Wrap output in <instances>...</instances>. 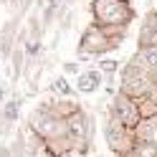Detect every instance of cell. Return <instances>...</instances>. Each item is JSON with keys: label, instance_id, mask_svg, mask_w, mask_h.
<instances>
[{"label": "cell", "instance_id": "obj_1", "mask_svg": "<svg viewBox=\"0 0 157 157\" xmlns=\"http://www.w3.org/2000/svg\"><path fill=\"white\" fill-rule=\"evenodd\" d=\"M94 15L101 25H112V23H127L134 13L122 0H94Z\"/></svg>", "mask_w": 157, "mask_h": 157}, {"label": "cell", "instance_id": "obj_2", "mask_svg": "<svg viewBox=\"0 0 157 157\" xmlns=\"http://www.w3.org/2000/svg\"><path fill=\"white\" fill-rule=\"evenodd\" d=\"M129 127H124L119 117H109V122L104 124V134H106V142H109V147L117 152V155H122L127 150H132V144H129Z\"/></svg>", "mask_w": 157, "mask_h": 157}, {"label": "cell", "instance_id": "obj_3", "mask_svg": "<svg viewBox=\"0 0 157 157\" xmlns=\"http://www.w3.org/2000/svg\"><path fill=\"white\" fill-rule=\"evenodd\" d=\"M150 86H152V84H150V78H147V74H144L142 66H137V63H129V66H127L124 84H122L124 94L140 96V94H147V91H150Z\"/></svg>", "mask_w": 157, "mask_h": 157}, {"label": "cell", "instance_id": "obj_4", "mask_svg": "<svg viewBox=\"0 0 157 157\" xmlns=\"http://www.w3.org/2000/svg\"><path fill=\"white\" fill-rule=\"evenodd\" d=\"M114 117H119L124 127H129V129H137L140 127V109H137V104L132 101L129 94H119L114 101Z\"/></svg>", "mask_w": 157, "mask_h": 157}, {"label": "cell", "instance_id": "obj_5", "mask_svg": "<svg viewBox=\"0 0 157 157\" xmlns=\"http://www.w3.org/2000/svg\"><path fill=\"white\" fill-rule=\"evenodd\" d=\"M101 84V71H81L76 78V89L81 94H94Z\"/></svg>", "mask_w": 157, "mask_h": 157}, {"label": "cell", "instance_id": "obj_6", "mask_svg": "<svg viewBox=\"0 0 157 157\" xmlns=\"http://www.w3.org/2000/svg\"><path fill=\"white\" fill-rule=\"evenodd\" d=\"M66 129H68L71 137H76V140H86V137H89V119H86L81 112H76L71 119L66 122Z\"/></svg>", "mask_w": 157, "mask_h": 157}, {"label": "cell", "instance_id": "obj_7", "mask_svg": "<svg viewBox=\"0 0 157 157\" xmlns=\"http://www.w3.org/2000/svg\"><path fill=\"white\" fill-rule=\"evenodd\" d=\"M134 63H137V66H142V68H157V48H152V46H144L142 51L137 53Z\"/></svg>", "mask_w": 157, "mask_h": 157}, {"label": "cell", "instance_id": "obj_8", "mask_svg": "<svg viewBox=\"0 0 157 157\" xmlns=\"http://www.w3.org/2000/svg\"><path fill=\"white\" fill-rule=\"evenodd\" d=\"M140 137H142V142L157 144V119H147V122H142V127H140Z\"/></svg>", "mask_w": 157, "mask_h": 157}, {"label": "cell", "instance_id": "obj_9", "mask_svg": "<svg viewBox=\"0 0 157 157\" xmlns=\"http://www.w3.org/2000/svg\"><path fill=\"white\" fill-rule=\"evenodd\" d=\"M18 112H21V104H18V101H5V109H3V122H5V124H15Z\"/></svg>", "mask_w": 157, "mask_h": 157}, {"label": "cell", "instance_id": "obj_10", "mask_svg": "<svg viewBox=\"0 0 157 157\" xmlns=\"http://www.w3.org/2000/svg\"><path fill=\"white\" fill-rule=\"evenodd\" d=\"M51 89H53L56 94H61V96H71V84H68L63 76H56V78H53V86H51Z\"/></svg>", "mask_w": 157, "mask_h": 157}, {"label": "cell", "instance_id": "obj_11", "mask_svg": "<svg viewBox=\"0 0 157 157\" xmlns=\"http://www.w3.org/2000/svg\"><path fill=\"white\" fill-rule=\"evenodd\" d=\"M137 155H140V157H157V144L142 142L140 147H137Z\"/></svg>", "mask_w": 157, "mask_h": 157}, {"label": "cell", "instance_id": "obj_12", "mask_svg": "<svg viewBox=\"0 0 157 157\" xmlns=\"http://www.w3.org/2000/svg\"><path fill=\"white\" fill-rule=\"evenodd\" d=\"M117 68H119V63H117L114 58H104V61H99V71L101 74H114Z\"/></svg>", "mask_w": 157, "mask_h": 157}, {"label": "cell", "instance_id": "obj_13", "mask_svg": "<svg viewBox=\"0 0 157 157\" xmlns=\"http://www.w3.org/2000/svg\"><path fill=\"white\" fill-rule=\"evenodd\" d=\"M56 8H58V0H48L46 10H43V23H46V25L51 23V18H53V13H56Z\"/></svg>", "mask_w": 157, "mask_h": 157}, {"label": "cell", "instance_id": "obj_14", "mask_svg": "<svg viewBox=\"0 0 157 157\" xmlns=\"http://www.w3.org/2000/svg\"><path fill=\"white\" fill-rule=\"evenodd\" d=\"M63 74H78V63L66 61V63H63Z\"/></svg>", "mask_w": 157, "mask_h": 157}, {"label": "cell", "instance_id": "obj_15", "mask_svg": "<svg viewBox=\"0 0 157 157\" xmlns=\"http://www.w3.org/2000/svg\"><path fill=\"white\" fill-rule=\"evenodd\" d=\"M25 51L31 53V56H33V53H38V41H28V46H25Z\"/></svg>", "mask_w": 157, "mask_h": 157}, {"label": "cell", "instance_id": "obj_16", "mask_svg": "<svg viewBox=\"0 0 157 157\" xmlns=\"http://www.w3.org/2000/svg\"><path fill=\"white\" fill-rule=\"evenodd\" d=\"M63 157H74V155H63Z\"/></svg>", "mask_w": 157, "mask_h": 157}, {"label": "cell", "instance_id": "obj_17", "mask_svg": "<svg viewBox=\"0 0 157 157\" xmlns=\"http://www.w3.org/2000/svg\"><path fill=\"white\" fill-rule=\"evenodd\" d=\"M25 3H31V0H25Z\"/></svg>", "mask_w": 157, "mask_h": 157}]
</instances>
